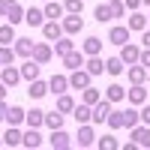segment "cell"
<instances>
[{"label":"cell","instance_id":"6da1fadb","mask_svg":"<svg viewBox=\"0 0 150 150\" xmlns=\"http://www.w3.org/2000/svg\"><path fill=\"white\" fill-rule=\"evenodd\" d=\"M90 81H93V75L87 69H72V75H69V87L72 90H84V87H90Z\"/></svg>","mask_w":150,"mask_h":150},{"label":"cell","instance_id":"7a4b0ae2","mask_svg":"<svg viewBox=\"0 0 150 150\" xmlns=\"http://www.w3.org/2000/svg\"><path fill=\"white\" fill-rule=\"evenodd\" d=\"M111 105H114V102L102 96V99L93 105V120H90V123H96V126H99V123H105V120H108V114H111Z\"/></svg>","mask_w":150,"mask_h":150},{"label":"cell","instance_id":"3957f363","mask_svg":"<svg viewBox=\"0 0 150 150\" xmlns=\"http://www.w3.org/2000/svg\"><path fill=\"white\" fill-rule=\"evenodd\" d=\"M75 144H78V147H93L96 144V132H93L90 123H81V126H78V138H75Z\"/></svg>","mask_w":150,"mask_h":150},{"label":"cell","instance_id":"277c9868","mask_svg":"<svg viewBox=\"0 0 150 150\" xmlns=\"http://www.w3.org/2000/svg\"><path fill=\"white\" fill-rule=\"evenodd\" d=\"M48 144H51L54 150H66V147H72L75 141L69 138V135H66L63 129H51V135H48Z\"/></svg>","mask_w":150,"mask_h":150},{"label":"cell","instance_id":"5b68a950","mask_svg":"<svg viewBox=\"0 0 150 150\" xmlns=\"http://www.w3.org/2000/svg\"><path fill=\"white\" fill-rule=\"evenodd\" d=\"M138 57H141V48L135 45V42H126V45H120V60H123L126 66L138 63Z\"/></svg>","mask_w":150,"mask_h":150},{"label":"cell","instance_id":"8992f818","mask_svg":"<svg viewBox=\"0 0 150 150\" xmlns=\"http://www.w3.org/2000/svg\"><path fill=\"white\" fill-rule=\"evenodd\" d=\"M30 57L36 60V63H42V66H45L48 60L54 57V48L48 45V42H36V45H33V54H30Z\"/></svg>","mask_w":150,"mask_h":150},{"label":"cell","instance_id":"52a82bcc","mask_svg":"<svg viewBox=\"0 0 150 150\" xmlns=\"http://www.w3.org/2000/svg\"><path fill=\"white\" fill-rule=\"evenodd\" d=\"M0 81H3L6 87H15L18 81H24V78H21V69H15L12 63H6L3 69H0Z\"/></svg>","mask_w":150,"mask_h":150},{"label":"cell","instance_id":"ba28073f","mask_svg":"<svg viewBox=\"0 0 150 150\" xmlns=\"http://www.w3.org/2000/svg\"><path fill=\"white\" fill-rule=\"evenodd\" d=\"M42 36L48 42H57L60 36H63V24H60V21H45L42 24Z\"/></svg>","mask_w":150,"mask_h":150},{"label":"cell","instance_id":"9c48e42d","mask_svg":"<svg viewBox=\"0 0 150 150\" xmlns=\"http://www.w3.org/2000/svg\"><path fill=\"white\" fill-rule=\"evenodd\" d=\"M39 69H42V63H36L33 57H27L21 63V78L24 81H33V78H39Z\"/></svg>","mask_w":150,"mask_h":150},{"label":"cell","instance_id":"30bf717a","mask_svg":"<svg viewBox=\"0 0 150 150\" xmlns=\"http://www.w3.org/2000/svg\"><path fill=\"white\" fill-rule=\"evenodd\" d=\"M126 99H129L132 105H144L147 102V87L144 84H132L129 90H126Z\"/></svg>","mask_w":150,"mask_h":150},{"label":"cell","instance_id":"8fae6325","mask_svg":"<svg viewBox=\"0 0 150 150\" xmlns=\"http://www.w3.org/2000/svg\"><path fill=\"white\" fill-rule=\"evenodd\" d=\"M60 24H63V33H66V36H75V33H81V30H84L81 15H69V18H63Z\"/></svg>","mask_w":150,"mask_h":150},{"label":"cell","instance_id":"7c38bea8","mask_svg":"<svg viewBox=\"0 0 150 150\" xmlns=\"http://www.w3.org/2000/svg\"><path fill=\"white\" fill-rule=\"evenodd\" d=\"M126 78H129V84H144L147 81V69L141 63H132V66H126Z\"/></svg>","mask_w":150,"mask_h":150},{"label":"cell","instance_id":"4fadbf2b","mask_svg":"<svg viewBox=\"0 0 150 150\" xmlns=\"http://www.w3.org/2000/svg\"><path fill=\"white\" fill-rule=\"evenodd\" d=\"M48 87H51V93H57V96L66 93L69 90V75H60V72L51 75V78H48Z\"/></svg>","mask_w":150,"mask_h":150},{"label":"cell","instance_id":"5bb4252c","mask_svg":"<svg viewBox=\"0 0 150 150\" xmlns=\"http://www.w3.org/2000/svg\"><path fill=\"white\" fill-rule=\"evenodd\" d=\"M129 27H120V24H117V27H111L108 30V42H114V45H126L129 42Z\"/></svg>","mask_w":150,"mask_h":150},{"label":"cell","instance_id":"9a60e30c","mask_svg":"<svg viewBox=\"0 0 150 150\" xmlns=\"http://www.w3.org/2000/svg\"><path fill=\"white\" fill-rule=\"evenodd\" d=\"M63 66L72 72V69H81L84 66V51H75V48H72V51L69 54H63Z\"/></svg>","mask_w":150,"mask_h":150},{"label":"cell","instance_id":"2e32d148","mask_svg":"<svg viewBox=\"0 0 150 150\" xmlns=\"http://www.w3.org/2000/svg\"><path fill=\"white\" fill-rule=\"evenodd\" d=\"M132 141H138V147H150V126L144 123V126H132Z\"/></svg>","mask_w":150,"mask_h":150},{"label":"cell","instance_id":"e0dca14e","mask_svg":"<svg viewBox=\"0 0 150 150\" xmlns=\"http://www.w3.org/2000/svg\"><path fill=\"white\" fill-rule=\"evenodd\" d=\"M24 24H30V27H42V24H45V12L36 9V6H30L27 12H24Z\"/></svg>","mask_w":150,"mask_h":150},{"label":"cell","instance_id":"ac0fdd59","mask_svg":"<svg viewBox=\"0 0 150 150\" xmlns=\"http://www.w3.org/2000/svg\"><path fill=\"white\" fill-rule=\"evenodd\" d=\"M24 120H27V111H24L21 105H9V114H6V123H9V126H21Z\"/></svg>","mask_w":150,"mask_h":150},{"label":"cell","instance_id":"d6986e66","mask_svg":"<svg viewBox=\"0 0 150 150\" xmlns=\"http://www.w3.org/2000/svg\"><path fill=\"white\" fill-rule=\"evenodd\" d=\"M72 117L78 120V123H90V120H93V105H87V102L75 105V108H72Z\"/></svg>","mask_w":150,"mask_h":150},{"label":"cell","instance_id":"ffe728a7","mask_svg":"<svg viewBox=\"0 0 150 150\" xmlns=\"http://www.w3.org/2000/svg\"><path fill=\"white\" fill-rule=\"evenodd\" d=\"M21 141H24V132H21L18 126H9V129L3 132V144H6V147H18Z\"/></svg>","mask_w":150,"mask_h":150},{"label":"cell","instance_id":"44dd1931","mask_svg":"<svg viewBox=\"0 0 150 150\" xmlns=\"http://www.w3.org/2000/svg\"><path fill=\"white\" fill-rule=\"evenodd\" d=\"M24 12H27V9H24V6L18 3V0H15V3H12V9L6 12V21L12 24V27H18V24L24 21Z\"/></svg>","mask_w":150,"mask_h":150},{"label":"cell","instance_id":"7402d4cb","mask_svg":"<svg viewBox=\"0 0 150 150\" xmlns=\"http://www.w3.org/2000/svg\"><path fill=\"white\" fill-rule=\"evenodd\" d=\"M33 45H36V42L30 39V36H24V39H15V54L27 60V57L33 54Z\"/></svg>","mask_w":150,"mask_h":150},{"label":"cell","instance_id":"603a6c76","mask_svg":"<svg viewBox=\"0 0 150 150\" xmlns=\"http://www.w3.org/2000/svg\"><path fill=\"white\" fill-rule=\"evenodd\" d=\"M48 90H51V87H48V81H42V78H33V81H30V87H27V93H30L33 99H42Z\"/></svg>","mask_w":150,"mask_h":150},{"label":"cell","instance_id":"cb8c5ba5","mask_svg":"<svg viewBox=\"0 0 150 150\" xmlns=\"http://www.w3.org/2000/svg\"><path fill=\"white\" fill-rule=\"evenodd\" d=\"M105 72H108V75H114V78L126 72V63L120 60V54H117V57H108V60H105Z\"/></svg>","mask_w":150,"mask_h":150},{"label":"cell","instance_id":"d4e9b609","mask_svg":"<svg viewBox=\"0 0 150 150\" xmlns=\"http://www.w3.org/2000/svg\"><path fill=\"white\" fill-rule=\"evenodd\" d=\"M42 12H45V18H51V21H57L60 15H63V6H60V3H54V0H45V6H42Z\"/></svg>","mask_w":150,"mask_h":150},{"label":"cell","instance_id":"484cf974","mask_svg":"<svg viewBox=\"0 0 150 150\" xmlns=\"http://www.w3.org/2000/svg\"><path fill=\"white\" fill-rule=\"evenodd\" d=\"M84 66H87V72H90V75H102V72H105V63H102V57H99V54L87 57Z\"/></svg>","mask_w":150,"mask_h":150},{"label":"cell","instance_id":"4316f807","mask_svg":"<svg viewBox=\"0 0 150 150\" xmlns=\"http://www.w3.org/2000/svg\"><path fill=\"white\" fill-rule=\"evenodd\" d=\"M24 147H39L42 144V135H39V129L36 126H27V132H24V141H21Z\"/></svg>","mask_w":150,"mask_h":150},{"label":"cell","instance_id":"83f0119b","mask_svg":"<svg viewBox=\"0 0 150 150\" xmlns=\"http://www.w3.org/2000/svg\"><path fill=\"white\" fill-rule=\"evenodd\" d=\"M99 51H102V39H99V36H87V39H84V54L93 57Z\"/></svg>","mask_w":150,"mask_h":150},{"label":"cell","instance_id":"f1b7e54d","mask_svg":"<svg viewBox=\"0 0 150 150\" xmlns=\"http://www.w3.org/2000/svg\"><path fill=\"white\" fill-rule=\"evenodd\" d=\"M105 99H111V102H123V99H126V87H120V84L105 87Z\"/></svg>","mask_w":150,"mask_h":150},{"label":"cell","instance_id":"f546056e","mask_svg":"<svg viewBox=\"0 0 150 150\" xmlns=\"http://www.w3.org/2000/svg\"><path fill=\"white\" fill-rule=\"evenodd\" d=\"M24 123H27V126H36V129H39L42 123H45V111H42V108H30V111H27V120H24Z\"/></svg>","mask_w":150,"mask_h":150},{"label":"cell","instance_id":"4dcf8cb0","mask_svg":"<svg viewBox=\"0 0 150 150\" xmlns=\"http://www.w3.org/2000/svg\"><path fill=\"white\" fill-rule=\"evenodd\" d=\"M126 27H129V30H138V33H141V30H147V18L141 15L138 9H135L132 15H129V24H126Z\"/></svg>","mask_w":150,"mask_h":150},{"label":"cell","instance_id":"1f68e13d","mask_svg":"<svg viewBox=\"0 0 150 150\" xmlns=\"http://www.w3.org/2000/svg\"><path fill=\"white\" fill-rule=\"evenodd\" d=\"M72 48H75V42H72L69 36L63 33V36H60V39L54 42V54H60V57H63V54H69V51H72Z\"/></svg>","mask_w":150,"mask_h":150},{"label":"cell","instance_id":"d6a6232c","mask_svg":"<svg viewBox=\"0 0 150 150\" xmlns=\"http://www.w3.org/2000/svg\"><path fill=\"white\" fill-rule=\"evenodd\" d=\"M99 99H102V93H99V90H96L93 84H90V87H84V90H81V102H87V105H96Z\"/></svg>","mask_w":150,"mask_h":150},{"label":"cell","instance_id":"836d02e7","mask_svg":"<svg viewBox=\"0 0 150 150\" xmlns=\"http://www.w3.org/2000/svg\"><path fill=\"white\" fill-rule=\"evenodd\" d=\"M93 18H96L99 24H108V21H111V6H108V3H99V6L93 9Z\"/></svg>","mask_w":150,"mask_h":150},{"label":"cell","instance_id":"e575fe53","mask_svg":"<svg viewBox=\"0 0 150 150\" xmlns=\"http://www.w3.org/2000/svg\"><path fill=\"white\" fill-rule=\"evenodd\" d=\"M9 42H15V27L6 21V24H0V45H9Z\"/></svg>","mask_w":150,"mask_h":150},{"label":"cell","instance_id":"d590c367","mask_svg":"<svg viewBox=\"0 0 150 150\" xmlns=\"http://www.w3.org/2000/svg\"><path fill=\"white\" fill-rule=\"evenodd\" d=\"M123 123H126V129L138 126V123H141V111H135V108H126V111H123Z\"/></svg>","mask_w":150,"mask_h":150},{"label":"cell","instance_id":"8d00e7d4","mask_svg":"<svg viewBox=\"0 0 150 150\" xmlns=\"http://www.w3.org/2000/svg\"><path fill=\"white\" fill-rule=\"evenodd\" d=\"M45 126H48V129H63V114L54 108L51 114H45Z\"/></svg>","mask_w":150,"mask_h":150},{"label":"cell","instance_id":"74e56055","mask_svg":"<svg viewBox=\"0 0 150 150\" xmlns=\"http://www.w3.org/2000/svg\"><path fill=\"white\" fill-rule=\"evenodd\" d=\"M72 108H75V99L66 96V93H60V96H57V111H60V114H69Z\"/></svg>","mask_w":150,"mask_h":150},{"label":"cell","instance_id":"f35d334b","mask_svg":"<svg viewBox=\"0 0 150 150\" xmlns=\"http://www.w3.org/2000/svg\"><path fill=\"white\" fill-rule=\"evenodd\" d=\"M108 126L111 129H123V126H126V123H123V111H117V108H111V114H108Z\"/></svg>","mask_w":150,"mask_h":150},{"label":"cell","instance_id":"ab89813d","mask_svg":"<svg viewBox=\"0 0 150 150\" xmlns=\"http://www.w3.org/2000/svg\"><path fill=\"white\" fill-rule=\"evenodd\" d=\"M96 147H99V150H117L120 144H117L114 135H102V138H96Z\"/></svg>","mask_w":150,"mask_h":150},{"label":"cell","instance_id":"60d3db41","mask_svg":"<svg viewBox=\"0 0 150 150\" xmlns=\"http://www.w3.org/2000/svg\"><path fill=\"white\" fill-rule=\"evenodd\" d=\"M108 6H111V18H123L126 15V3H123V0H108Z\"/></svg>","mask_w":150,"mask_h":150},{"label":"cell","instance_id":"b9f144b4","mask_svg":"<svg viewBox=\"0 0 150 150\" xmlns=\"http://www.w3.org/2000/svg\"><path fill=\"white\" fill-rule=\"evenodd\" d=\"M63 9L69 12V15H81V9H84V0H63Z\"/></svg>","mask_w":150,"mask_h":150},{"label":"cell","instance_id":"7bdbcfd3","mask_svg":"<svg viewBox=\"0 0 150 150\" xmlns=\"http://www.w3.org/2000/svg\"><path fill=\"white\" fill-rule=\"evenodd\" d=\"M18 54H15V48H9V45H0V60H3V66L6 63H12Z\"/></svg>","mask_w":150,"mask_h":150},{"label":"cell","instance_id":"ee69618b","mask_svg":"<svg viewBox=\"0 0 150 150\" xmlns=\"http://www.w3.org/2000/svg\"><path fill=\"white\" fill-rule=\"evenodd\" d=\"M138 63L150 72V48H141V57H138Z\"/></svg>","mask_w":150,"mask_h":150},{"label":"cell","instance_id":"f6af8a7d","mask_svg":"<svg viewBox=\"0 0 150 150\" xmlns=\"http://www.w3.org/2000/svg\"><path fill=\"white\" fill-rule=\"evenodd\" d=\"M12 3H15V0H0V18H6V12L12 9Z\"/></svg>","mask_w":150,"mask_h":150},{"label":"cell","instance_id":"bcb514c9","mask_svg":"<svg viewBox=\"0 0 150 150\" xmlns=\"http://www.w3.org/2000/svg\"><path fill=\"white\" fill-rule=\"evenodd\" d=\"M141 48H150V27L141 30Z\"/></svg>","mask_w":150,"mask_h":150},{"label":"cell","instance_id":"7dc6e473","mask_svg":"<svg viewBox=\"0 0 150 150\" xmlns=\"http://www.w3.org/2000/svg\"><path fill=\"white\" fill-rule=\"evenodd\" d=\"M141 123H147V126H150V105L141 108Z\"/></svg>","mask_w":150,"mask_h":150},{"label":"cell","instance_id":"c3c4849f","mask_svg":"<svg viewBox=\"0 0 150 150\" xmlns=\"http://www.w3.org/2000/svg\"><path fill=\"white\" fill-rule=\"evenodd\" d=\"M123 3H126V9H132V12H135V9L141 6V0H123Z\"/></svg>","mask_w":150,"mask_h":150},{"label":"cell","instance_id":"681fc988","mask_svg":"<svg viewBox=\"0 0 150 150\" xmlns=\"http://www.w3.org/2000/svg\"><path fill=\"white\" fill-rule=\"evenodd\" d=\"M6 114H9V108H6V102H0V123L6 120Z\"/></svg>","mask_w":150,"mask_h":150},{"label":"cell","instance_id":"f907efd6","mask_svg":"<svg viewBox=\"0 0 150 150\" xmlns=\"http://www.w3.org/2000/svg\"><path fill=\"white\" fill-rule=\"evenodd\" d=\"M0 102H6V84L0 81Z\"/></svg>","mask_w":150,"mask_h":150},{"label":"cell","instance_id":"816d5d0a","mask_svg":"<svg viewBox=\"0 0 150 150\" xmlns=\"http://www.w3.org/2000/svg\"><path fill=\"white\" fill-rule=\"evenodd\" d=\"M0 147H3V135H0Z\"/></svg>","mask_w":150,"mask_h":150},{"label":"cell","instance_id":"f5cc1de1","mask_svg":"<svg viewBox=\"0 0 150 150\" xmlns=\"http://www.w3.org/2000/svg\"><path fill=\"white\" fill-rule=\"evenodd\" d=\"M141 3H147V6H150V0H141Z\"/></svg>","mask_w":150,"mask_h":150},{"label":"cell","instance_id":"db71d44e","mask_svg":"<svg viewBox=\"0 0 150 150\" xmlns=\"http://www.w3.org/2000/svg\"><path fill=\"white\" fill-rule=\"evenodd\" d=\"M0 69H3V60H0Z\"/></svg>","mask_w":150,"mask_h":150},{"label":"cell","instance_id":"11a10c76","mask_svg":"<svg viewBox=\"0 0 150 150\" xmlns=\"http://www.w3.org/2000/svg\"><path fill=\"white\" fill-rule=\"evenodd\" d=\"M147 81H150V72H147Z\"/></svg>","mask_w":150,"mask_h":150},{"label":"cell","instance_id":"9f6ffc18","mask_svg":"<svg viewBox=\"0 0 150 150\" xmlns=\"http://www.w3.org/2000/svg\"><path fill=\"white\" fill-rule=\"evenodd\" d=\"M147 24H150V21H147Z\"/></svg>","mask_w":150,"mask_h":150}]
</instances>
